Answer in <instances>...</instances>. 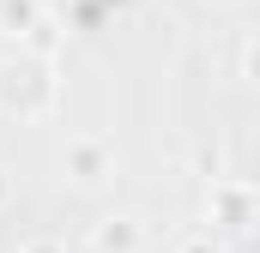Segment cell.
<instances>
[{
  "label": "cell",
  "instance_id": "cell-1",
  "mask_svg": "<svg viewBox=\"0 0 260 253\" xmlns=\"http://www.w3.org/2000/svg\"><path fill=\"white\" fill-rule=\"evenodd\" d=\"M103 169H109V145L103 139H73L67 145V175L73 181H97Z\"/></svg>",
  "mask_w": 260,
  "mask_h": 253
},
{
  "label": "cell",
  "instance_id": "cell-2",
  "mask_svg": "<svg viewBox=\"0 0 260 253\" xmlns=\"http://www.w3.org/2000/svg\"><path fill=\"white\" fill-rule=\"evenodd\" d=\"M91 241H97V253H139L145 247V229H139L133 217H103Z\"/></svg>",
  "mask_w": 260,
  "mask_h": 253
},
{
  "label": "cell",
  "instance_id": "cell-3",
  "mask_svg": "<svg viewBox=\"0 0 260 253\" xmlns=\"http://www.w3.org/2000/svg\"><path fill=\"white\" fill-rule=\"evenodd\" d=\"M37 18H43L37 0H0V30H6V36H30Z\"/></svg>",
  "mask_w": 260,
  "mask_h": 253
},
{
  "label": "cell",
  "instance_id": "cell-4",
  "mask_svg": "<svg viewBox=\"0 0 260 253\" xmlns=\"http://www.w3.org/2000/svg\"><path fill=\"white\" fill-rule=\"evenodd\" d=\"M24 43H30V49H37V55H49V49H55V24H49V18H37V24H30V36H24Z\"/></svg>",
  "mask_w": 260,
  "mask_h": 253
},
{
  "label": "cell",
  "instance_id": "cell-5",
  "mask_svg": "<svg viewBox=\"0 0 260 253\" xmlns=\"http://www.w3.org/2000/svg\"><path fill=\"white\" fill-rule=\"evenodd\" d=\"M24 253H67V247H61V241H30Z\"/></svg>",
  "mask_w": 260,
  "mask_h": 253
},
{
  "label": "cell",
  "instance_id": "cell-6",
  "mask_svg": "<svg viewBox=\"0 0 260 253\" xmlns=\"http://www.w3.org/2000/svg\"><path fill=\"white\" fill-rule=\"evenodd\" d=\"M248 78H254V85H260V43H254V49H248Z\"/></svg>",
  "mask_w": 260,
  "mask_h": 253
},
{
  "label": "cell",
  "instance_id": "cell-7",
  "mask_svg": "<svg viewBox=\"0 0 260 253\" xmlns=\"http://www.w3.org/2000/svg\"><path fill=\"white\" fill-rule=\"evenodd\" d=\"M6 199H12V175L0 169V205H6Z\"/></svg>",
  "mask_w": 260,
  "mask_h": 253
},
{
  "label": "cell",
  "instance_id": "cell-8",
  "mask_svg": "<svg viewBox=\"0 0 260 253\" xmlns=\"http://www.w3.org/2000/svg\"><path fill=\"white\" fill-rule=\"evenodd\" d=\"M188 253H218V247H212V241H194V247H188Z\"/></svg>",
  "mask_w": 260,
  "mask_h": 253
}]
</instances>
